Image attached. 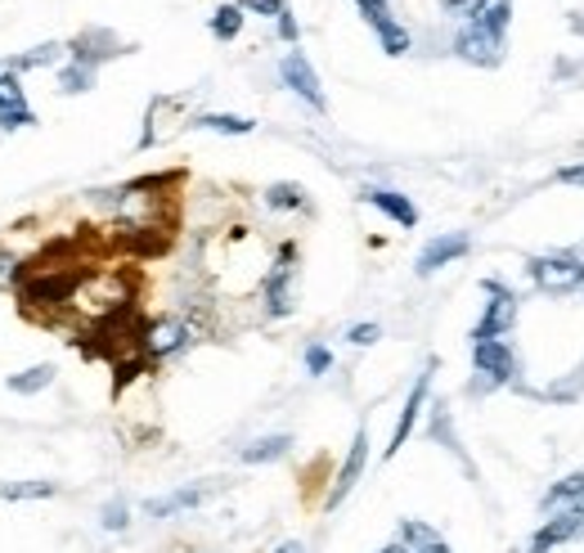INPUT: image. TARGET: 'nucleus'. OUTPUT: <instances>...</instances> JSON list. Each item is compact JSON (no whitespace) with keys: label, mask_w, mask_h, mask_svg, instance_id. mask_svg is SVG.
Here are the masks:
<instances>
[{"label":"nucleus","mask_w":584,"mask_h":553,"mask_svg":"<svg viewBox=\"0 0 584 553\" xmlns=\"http://www.w3.org/2000/svg\"><path fill=\"white\" fill-rule=\"evenodd\" d=\"M86 284V266L72 256V243H54L50 252H41L36 262L23 266L19 275V298L23 306H68L77 298V288Z\"/></svg>","instance_id":"1"},{"label":"nucleus","mask_w":584,"mask_h":553,"mask_svg":"<svg viewBox=\"0 0 584 553\" xmlns=\"http://www.w3.org/2000/svg\"><path fill=\"white\" fill-rule=\"evenodd\" d=\"M482 292H486V311L482 320L472 324V342H490V338H503L508 328L518 324V292L508 288L503 279H482Z\"/></svg>","instance_id":"2"},{"label":"nucleus","mask_w":584,"mask_h":553,"mask_svg":"<svg viewBox=\"0 0 584 553\" xmlns=\"http://www.w3.org/2000/svg\"><path fill=\"white\" fill-rule=\"evenodd\" d=\"M297 311V243H283L266 275V315L283 320Z\"/></svg>","instance_id":"3"},{"label":"nucleus","mask_w":584,"mask_h":553,"mask_svg":"<svg viewBox=\"0 0 584 553\" xmlns=\"http://www.w3.org/2000/svg\"><path fill=\"white\" fill-rule=\"evenodd\" d=\"M526 275L539 292H575L584 288V262L575 252H549V256H531Z\"/></svg>","instance_id":"4"},{"label":"nucleus","mask_w":584,"mask_h":553,"mask_svg":"<svg viewBox=\"0 0 584 553\" xmlns=\"http://www.w3.org/2000/svg\"><path fill=\"white\" fill-rule=\"evenodd\" d=\"M472 369H477V392L486 387H508L518 374V356L503 338L490 342H472Z\"/></svg>","instance_id":"5"},{"label":"nucleus","mask_w":584,"mask_h":553,"mask_svg":"<svg viewBox=\"0 0 584 553\" xmlns=\"http://www.w3.org/2000/svg\"><path fill=\"white\" fill-rule=\"evenodd\" d=\"M580 536H584V504H567V508L553 513V518H544V527L526 540L522 553H553V549H562Z\"/></svg>","instance_id":"6"},{"label":"nucleus","mask_w":584,"mask_h":553,"mask_svg":"<svg viewBox=\"0 0 584 553\" xmlns=\"http://www.w3.org/2000/svg\"><path fill=\"white\" fill-rule=\"evenodd\" d=\"M190 342V324L175 320V315H162V320H149L139 328V356L144 360H167L175 351H185Z\"/></svg>","instance_id":"7"},{"label":"nucleus","mask_w":584,"mask_h":553,"mask_svg":"<svg viewBox=\"0 0 584 553\" xmlns=\"http://www.w3.org/2000/svg\"><path fill=\"white\" fill-rule=\"evenodd\" d=\"M355 10L364 14V23H369L374 32H378V41H382V50L391 55V59H400V55H410V46H414V36L396 23V14H391V5L387 0H355Z\"/></svg>","instance_id":"8"},{"label":"nucleus","mask_w":584,"mask_h":553,"mask_svg":"<svg viewBox=\"0 0 584 553\" xmlns=\"http://www.w3.org/2000/svg\"><path fill=\"white\" fill-rule=\"evenodd\" d=\"M279 77H283V86H288L292 95H297L302 104H311L315 113H324V108H328L324 86H319L315 68H311V59H306L302 50H288V55H283V63H279Z\"/></svg>","instance_id":"9"},{"label":"nucleus","mask_w":584,"mask_h":553,"mask_svg":"<svg viewBox=\"0 0 584 553\" xmlns=\"http://www.w3.org/2000/svg\"><path fill=\"white\" fill-rule=\"evenodd\" d=\"M454 55H459L463 63H472V68H499V63H503V36L467 23V27L454 36Z\"/></svg>","instance_id":"10"},{"label":"nucleus","mask_w":584,"mask_h":553,"mask_svg":"<svg viewBox=\"0 0 584 553\" xmlns=\"http://www.w3.org/2000/svg\"><path fill=\"white\" fill-rule=\"evenodd\" d=\"M431 374H436V360H427V364H423V374L414 378V387H410V396H405V410H400V419H396V432H391L387 459H396V455H400V446L410 441V432H414V423H418V414H423V405H427V392H431Z\"/></svg>","instance_id":"11"},{"label":"nucleus","mask_w":584,"mask_h":553,"mask_svg":"<svg viewBox=\"0 0 584 553\" xmlns=\"http://www.w3.org/2000/svg\"><path fill=\"white\" fill-rule=\"evenodd\" d=\"M364 464H369V432H355V441H351V450H346V459H342V468H338V477H333V491H328V508H338L351 491H355V482L364 477Z\"/></svg>","instance_id":"12"},{"label":"nucleus","mask_w":584,"mask_h":553,"mask_svg":"<svg viewBox=\"0 0 584 553\" xmlns=\"http://www.w3.org/2000/svg\"><path fill=\"white\" fill-rule=\"evenodd\" d=\"M23 127H36V113L23 95V82L14 72H0V131H23Z\"/></svg>","instance_id":"13"},{"label":"nucleus","mask_w":584,"mask_h":553,"mask_svg":"<svg viewBox=\"0 0 584 553\" xmlns=\"http://www.w3.org/2000/svg\"><path fill=\"white\" fill-rule=\"evenodd\" d=\"M360 203L378 207L382 216H391L396 226H405V230L418 226V207H414V199H410V194H400V190H387V184H364V190H360Z\"/></svg>","instance_id":"14"},{"label":"nucleus","mask_w":584,"mask_h":553,"mask_svg":"<svg viewBox=\"0 0 584 553\" xmlns=\"http://www.w3.org/2000/svg\"><path fill=\"white\" fill-rule=\"evenodd\" d=\"M131 46H122L113 32L108 27H90V32H82L77 41L68 46V59H77V63H90V68H99L104 59H118V55H126Z\"/></svg>","instance_id":"15"},{"label":"nucleus","mask_w":584,"mask_h":553,"mask_svg":"<svg viewBox=\"0 0 584 553\" xmlns=\"http://www.w3.org/2000/svg\"><path fill=\"white\" fill-rule=\"evenodd\" d=\"M467 248H472V239L463 235V230H454V235H436L423 252H418V275L427 279V275H436V271H446L450 262H459V256H467Z\"/></svg>","instance_id":"16"},{"label":"nucleus","mask_w":584,"mask_h":553,"mask_svg":"<svg viewBox=\"0 0 584 553\" xmlns=\"http://www.w3.org/2000/svg\"><path fill=\"white\" fill-rule=\"evenodd\" d=\"M211 491H216V486H207V482H198V486H180V491H171V495H162V500H149V504H144V513H149L154 522H162V518H175V513L198 508Z\"/></svg>","instance_id":"17"},{"label":"nucleus","mask_w":584,"mask_h":553,"mask_svg":"<svg viewBox=\"0 0 584 553\" xmlns=\"http://www.w3.org/2000/svg\"><path fill=\"white\" fill-rule=\"evenodd\" d=\"M68 59V46H59V41H46V46H32V50H19V55H10V63H5V72H32V68H54V63H63Z\"/></svg>","instance_id":"18"},{"label":"nucleus","mask_w":584,"mask_h":553,"mask_svg":"<svg viewBox=\"0 0 584 553\" xmlns=\"http://www.w3.org/2000/svg\"><path fill=\"white\" fill-rule=\"evenodd\" d=\"M400 544H405L410 553H450V544L441 540V531L418 522V518H405L400 522Z\"/></svg>","instance_id":"19"},{"label":"nucleus","mask_w":584,"mask_h":553,"mask_svg":"<svg viewBox=\"0 0 584 553\" xmlns=\"http://www.w3.org/2000/svg\"><path fill=\"white\" fill-rule=\"evenodd\" d=\"M567 504H584V468L567 472L562 482H553L549 491H544V500H539L544 513H558V508H567Z\"/></svg>","instance_id":"20"},{"label":"nucleus","mask_w":584,"mask_h":553,"mask_svg":"<svg viewBox=\"0 0 584 553\" xmlns=\"http://www.w3.org/2000/svg\"><path fill=\"white\" fill-rule=\"evenodd\" d=\"M288 450H292V436H288V432H275V436H257L252 446H243L239 459H243V464H275V459H283Z\"/></svg>","instance_id":"21"},{"label":"nucleus","mask_w":584,"mask_h":553,"mask_svg":"<svg viewBox=\"0 0 584 553\" xmlns=\"http://www.w3.org/2000/svg\"><path fill=\"white\" fill-rule=\"evenodd\" d=\"M467 23H472V27H486V32H495V36H503L508 23H513V0H482L477 14H472Z\"/></svg>","instance_id":"22"},{"label":"nucleus","mask_w":584,"mask_h":553,"mask_svg":"<svg viewBox=\"0 0 584 553\" xmlns=\"http://www.w3.org/2000/svg\"><path fill=\"white\" fill-rule=\"evenodd\" d=\"M266 207H275V212H311V199H306V190L297 180H279V184L266 190Z\"/></svg>","instance_id":"23"},{"label":"nucleus","mask_w":584,"mask_h":553,"mask_svg":"<svg viewBox=\"0 0 584 553\" xmlns=\"http://www.w3.org/2000/svg\"><path fill=\"white\" fill-rule=\"evenodd\" d=\"M190 127L216 131V135H252V131H257V122H252V118H239V113H198Z\"/></svg>","instance_id":"24"},{"label":"nucleus","mask_w":584,"mask_h":553,"mask_svg":"<svg viewBox=\"0 0 584 553\" xmlns=\"http://www.w3.org/2000/svg\"><path fill=\"white\" fill-rule=\"evenodd\" d=\"M54 383V364H32V369H23V374H10V392L14 396H36V392H46Z\"/></svg>","instance_id":"25"},{"label":"nucleus","mask_w":584,"mask_h":553,"mask_svg":"<svg viewBox=\"0 0 584 553\" xmlns=\"http://www.w3.org/2000/svg\"><path fill=\"white\" fill-rule=\"evenodd\" d=\"M95 72H99V68L68 59V63L59 68V91H63V95H86V91L95 86Z\"/></svg>","instance_id":"26"},{"label":"nucleus","mask_w":584,"mask_h":553,"mask_svg":"<svg viewBox=\"0 0 584 553\" xmlns=\"http://www.w3.org/2000/svg\"><path fill=\"white\" fill-rule=\"evenodd\" d=\"M239 32H243V10L239 5H221L211 14V36L216 41H234Z\"/></svg>","instance_id":"27"},{"label":"nucleus","mask_w":584,"mask_h":553,"mask_svg":"<svg viewBox=\"0 0 584 553\" xmlns=\"http://www.w3.org/2000/svg\"><path fill=\"white\" fill-rule=\"evenodd\" d=\"M59 486L54 482H14V486H0V500H50Z\"/></svg>","instance_id":"28"},{"label":"nucleus","mask_w":584,"mask_h":553,"mask_svg":"<svg viewBox=\"0 0 584 553\" xmlns=\"http://www.w3.org/2000/svg\"><path fill=\"white\" fill-rule=\"evenodd\" d=\"M99 527H104V531H126V527H131V508H126V500H108L104 513H99Z\"/></svg>","instance_id":"29"},{"label":"nucleus","mask_w":584,"mask_h":553,"mask_svg":"<svg viewBox=\"0 0 584 553\" xmlns=\"http://www.w3.org/2000/svg\"><path fill=\"white\" fill-rule=\"evenodd\" d=\"M19 275H23V262L19 256L0 243V292H10V288H19Z\"/></svg>","instance_id":"30"},{"label":"nucleus","mask_w":584,"mask_h":553,"mask_svg":"<svg viewBox=\"0 0 584 553\" xmlns=\"http://www.w3.org/2000/svg\"><path fill=\"white\" fill-rule=\"evenodd\" d=\"M328 369H333V351H328L324 342H311L306 347V374L319 378V374H328Z\"/></svg>","instance_id":"31"},{"label":"nucleus","mask_w":584,"mask_h":553,"mask_svg":"<svg viewBox=\"0 0 584 553\" xmlns=\"http://www.w3.org/2000/svg\"><path fill=\"white\" fill-rule=\"evenodd\" d=\"M239 10H243V14H261V19H275V23H279V14H288V0H239Z\"/></svg>","instance_id":"32"},{"label":"nucleus","mask_w":584,"mask_h":553,"mask_svg":"<svg viewBox=\"0 0 584 553\" xmlns=\"http://www.w3.org/2000/svg\"><path fill=\"white\" fill-rule=\"evenodd\" d=\"M378 338H382L378 324H351V328H346V342H351V347H374Z\"/></svg>","instance_id":"33"},{"label":"nucleus","mask_w":584,"mask_h":553,"mask_svg":"<svg viewBox=\"0 0 584 553\" xmlns=\"http://www.w3.org/2000/svg\"><path fill=\"white\" fill-rule=\"evenodd\" d=\"M477 5H482V0H441V10L454 14V19H472V14H477Z\"/></svg>","instance_id":"34"},{"label":"nucleus","mask_w":584,"mask_h":553,"mask_svg":"<svg viewBox=\"0 0 584 553\" xmlns=\"http://www.w3.org/2000/svg\"><path fill=\"white\" fill-rule=\"evenodd\" d=\"M558 180H562V184H584V163H575V167H562V171H558Z\"/></svg>","instance_id":"35"},{"label":"nucleus","mask_w":584,"mask_h":553,"mask_svg":"<svg viewBox=\"0 0 584 553\" xmlns=\"http://www.w3.org/2000/svg\"><path fill=\"white\" fill-rule=\"evenodd\" d=\"M275 553H306V544H302V540H283Z\"/></svg>","instance_id":"36"},{"label":"nucleus","mask_w":584,"mask_h":553,"mask_svg":"<svg viewBox=\"0 0 584 553\" xmlns=\"http://www.w3.org/2000/svg\"><path fill=\"white\" fill-rule=\"evenodd\" d=\"M378 553H410V549H405V544H400V540H391V544H382Z\"/></svg>","instance_id":"37"}]
</instances>
